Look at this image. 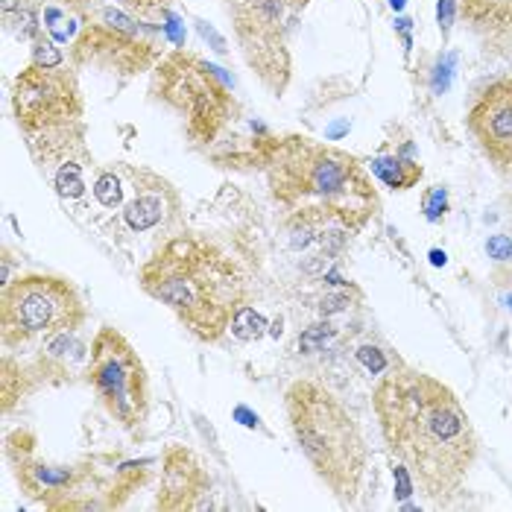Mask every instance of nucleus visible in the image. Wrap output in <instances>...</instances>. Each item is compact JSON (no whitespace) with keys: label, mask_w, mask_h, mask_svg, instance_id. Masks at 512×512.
I'll return each mask as SVG.
<instances>
[{"label":"nucleus","mask_w":512,"mask_h":512,"mask_svg":"<svg viewBox=\"0 0 512 512\" xmlns=\"http://www.w3.org/2000/svg\"><path fill=\"white\" fill-rule=\"evenodd\" d=\"M141 287L205 343L220 340L243 308V276L232 258L191 235L158 249L141 270Z\"/></svg>","instance_id":"nucleus-3"},{"label":"nucleus","mask_w":512,"mask_h":512,"mask_svg":"<svg viewBox=\"0 0 512 512\" xmlns=\"http://www.w3.org/2000/svg\"><path fill=\"white\" fill-rule=\"evenodd\" d=\"M94 194H97V199H100L103 205H115V202H118V199H120L118 179H115V176H103V179L97 182Z\"/></svg>","instance_id":"nucleus-19"},{"label":"nucleus","mask_w":512,"mask_h":512,"mask_svg":"<svg viewBox=\"0 0 512 512\" xmlns=\"http://www.w3.org/2000/svg\"><path fill=\"white\" fill-rule=\"evenodd\" d=\"M205 474L199 469L197 457L185 448H170L164 457V472H161V492H158V507L161 510H194L202 507L199 495H205Z\"/></svg>","instance_id":"nucleus-12"},{"label":"nucleus","mask_w":512,"mask_h":512,"mask_svg":"<svg viewBox=\"0 0 512 512\" xmlns=\"http://www.w3.org/2000/svg\"><path fill=\"white\" fill-rule=\"evenodd\" d=\"M153 94L176 112L194 144H214L235 120V94L220 68L194 53L161 56L153 71Z\"/></svg>","instance_id":"nucleus-5"},{"label":"nucleus","mask_w":512,"mask_h":512,"mask_svg":"<svg viewBox=\"0 0 512 512\" xmlns=\"http://www.w3.org/2000/svg\"><path fill=\"white\" fill-rule=\"evenodd\" d=\"M85 322V305L68 278L30 273L3 284L0 334L3 346H24L39 337L77 331Z\"/></svg>","instance_id":"nucleus-6"},{"label":"nucleus","mask_w":512,"mask_h":512,"mask_svg":"<svg viewBox=\"0 0 512 512\" xmlns=\"http://www.w3.org/2000/svg\"><path fill=\"white\" fill-rule=\"evenodd\" d=\"M486 249H489V255L492 258H498V261H504V258H510L512 255V240L507 235H495L489 237V243H486Z\"/></svg>","instance_id":"nucleus-20"},{"label":"nucleus","mask_w":512,"mask_h":512,"mask_svg":"<svg viewBox=\"0 0 512 512\" xmlns=\"http://www.w3.org/2000/svg\"><path fill=\"white\" fill-rule=\"evenodd\" d=\"M290 431L322 483L352 504L366 469V442L346 404L319 381L299 378L284 395Z\"/></svg>","instance_id":"nucleus-4"},{"label":"nucleus","mask_w":512,"mask_h":512,"mask_svg":"<svg viewBox=\"0 0 512 512\" xmlns=\"http://www.w3.org/2000/svg\"><path fill=\"white\" fill-rule=\"evenodd\" d=\"M284 6H290V12H299V9H305L311 0H281Z\"/></svg>","instance_id":"nucleus-24"},{"label":"nucleus","mask_w":512,"mask_h":512,"mask_svg":"<svg viewBox=\"0 0 512 512\" xmlns=\"http://www.w3.org/2000/svg\"><path fill=\"white\" fill-rule=\"evenodd\" d=\"M483 41H512V0H457Z\"/></svg>","instance_id":"nucleus-13"},{"label":"nucleus","mask_w":512,"mask_h":512,"mask_svg":"<svg viewBox=\"0 0 512 512\" xmlns=\"http://www.w3.org/2000/svg\"><path fill=\"white\" fill-rule=\"evenodd\" d=\"M431 258H434V264H445V255L442 252H431Z\"/></svg>","instance_id":"nucleus-25"},{"label":"nucleus","mask_w":512,"mask_h":512,"mask_svg":"<svg viewBox=\"0 0 512 512\" xmlns=\"http://www.w3.org/2000/svg\"><path fill=\"white\" fill-rule=\"evenodd\" d=\"M56 188H59L62 197H79V194H82L85 185H82L77 161H68V164L59 167V173H56Z\"/></svg>","instance_id":"nucleus-17"},{"label":"nucleus","mask_w":512,"mask_h":512,"mask_svg":"<svg viewBox=\"0 0 512 512\" xmlns=\"http://www.w3.org/2000/svg\"><path fill=\"white\" fill-rule=\"evenodd\" d=\"M287 9L290 6L281 0H229L240 53L261 85L276 97L287 91L293 77V56L284 24Z\"/></svg>","instance_id":"nucleus-8"},{"label":"nucleus","mask_w":512,"mask_h":512,"mask_svg":"<svg viewBox=\"0 0 512 512\" xmlns=\"http://www.w3.org/2000/svg\"><path fill=\"white\" fill-rule=\"evenodd\" d=\"M372 170L395 191H407L422 179V167L413 161H401V158H378L372 164Z\"/></svg>","instance_id":"nucleus-14"},{"label":"nucleus","mask_w":512,"mask_h":512,"mask_svg":"<svg viewBox=\"0 0 512 512\" xmlns=\"http://www.w3.org/2000/svg\"><path fill=\"white\" fill-rule=\"evenodd\" d=\"M469 129L498 170L512 176V74L486 85L469 109Z\"/></svg>","instance_id":"nucleus-11"},{"label":"nucleus","mask_w":512,"mask_h":512,"mask_svg":"<svg viewBox=\"0 0 512 512\" xmlns=\"http://www.w3.org/2000/svg\"><path fill=\"white\" fill-rule=\"evenodd\" d=\"M372 404L384 442L425 495H457L477 460V434L460 398L434 375L395 363L378 381Z\"/></svg>","instance_id":"nucleus-1"},{"label":"nucleus","mask_w":512,"mask_h":512,"mask_svg":"<svg viewBox=\"0 0 512 512\" xmlns=\"http://www.w3.org/2000/svg\"><path fill=\"white\" fill-rule=\"evenodd\" d=\"M88 384L106 413L126 431H138L150 410V378L144 360L118 328H100L88 352Z\"/></svg>","instance_id":"nucleus-7"},{"label":"nucleus","mask_w":512,"mask_h":512,"mask_svg":"<svg viewBox=\"0 0 512 512\" xmlns=\"http://www.w3.org/2000/svg\"><path fill=\"white\" fill-rule=\"evenodd\" d=\"M363 360L372 366V372H384L387 369V360L378 355V349H363Z\"/></svg>","instance_id":"nucleus-22"},{"label":"nucleus","mask_w":512,"mask_h":512,"mask_svg":"<svg viewBox=\"0 0 512 512\" xmlns=\"http://www.w3.org/2000/svg\"><path fill=\"white\" fill-rule=\"evenodd\" d=\"M74 65H91L106 74H120V77H135L150 71L158 59L156 41L144 39L138 30V21L126 12L106 9L97 18L85 21L79 36L71 47Z\"/></svg>","instance_id":"nucleus-9"},{"label":"nucleus","mask_w":512,"mask_h":512,"mask_svg":"<svg viewBox=\"0 0 512 512\" xmlns=\"http://www.w3.org/2000/svg\"><path fill=\"white\" fill-rule=\"evenodd\" d=\"M15 6V0H3V12H9Z\"/></svg>","instance_id":"nucleus-26"},{"label":"nucleus","mask_w":512,"mask_h":512,"mask_svg":"<svg viewBox=\"0 0 512 512\" xmlns=\"http://www.w3.org/2000/svg\"><path fill=\"white\" fill-rule=\"evenodd\" d=\"M454 6H457V0H439V27H442V36H448V30L454 24Z\"/></svg>","instance_id":"nucleus-21"},{"label":"nucleus","mask_w":512,"mask_h":512,"mask_svg":"<svg viewBox=\"0 0 512 512\" xmlns=\"http://www.w3.org/2000/svg\"><path fill=\"white\" fill-rule=\"evenodd\" d=\"M270 194L302 226L360 229L375 211L378 194L355 156L305 135L278 138L267 158Z\"/></svg>","instance_id":"nucleus-2"},{"label":"nucleus","mask_w":512,"mask_h":512,"mask_svg":"<svg viewBox=\"0 0 512 512\" xmlns=\"http://www.w3.org/2000/svg\"><path fill=\"white\" fill-rule=\"evenodd\" d=\"M33 62H39V65H62V53L50 44L47 39H39L36 44V50H33Z\"/></svg>","instance_id":"nucleus-18"},{"label":"nucleus","mask_w":512,"mask_h":512,"mask_svg":"<svg viewBox=\"0 0 512 512\" xmlns=\"http://www.w3.org/2000/svg\"><path fill=\"white\" fill-rule=\"evenodd\" d=\"M161 211H164V205H161V197L153 194V191H144V194H138V199L129 205V223H132V229H138V232H144V229H153L158 220H161Z\"/></svg>","instance_id":"nucleus-15"},{"label":"nucleus","mask_w":512,"mask_h":512,"mask_svg":"<svg viewBox=\"0 0 512 512\" xmlns=\"http://www.w3.org/2000/svg\"><path fill=\"white\" fill-rule=\"evenodd\" d=\"M439 211H445V194H442V191H434V197L428 199V217L436 220Z\"/></svg>","instance_id":"nucleus-23"},{"label":"nucleus","mask_w":512,"mask_h":512,"mask_svg":"<svg viewBox=\"0 0 512 512\" xmlns=\"http://www.w3.org/2000/svg\"><path fill=\"white\" fill-rule=\"evenodd\" d=\"M12 112L18 126L30 135L74 126L82 118V94L74 71L62 65L33 62L12 85Z\"/></svg>","instance_id":"nucleus-10"},{"label":"nucleus","mask_w":512,"mask_h":512,"mask_svg":"<svg viewBox=\"0 0 512 512\" xmlns=\"http://www.w3.org/2000/svg\"><path fill=\"white\" fill-rule=\"evenodd\" d=\"M120 9L126 15H132L135 21H150V18H158V15H167V9L173 6V0H118Z\"/></svg>","instance_id":"nucleus-16"},{"label":"nucleus","mask_w":512,"mask_h":512,"mask_svg":"<svg viewBox=\"0 0 512 512\" xmlns=\"http://www.w3.org/2000/svg\"><path fill=\"white\" fill-rule=\"evenodd\" d=\"M401 3H404V0H393V6H395V9H398V6H401Z\"/></svg>","instance_id":"nucleus-27"}]
</instances>
